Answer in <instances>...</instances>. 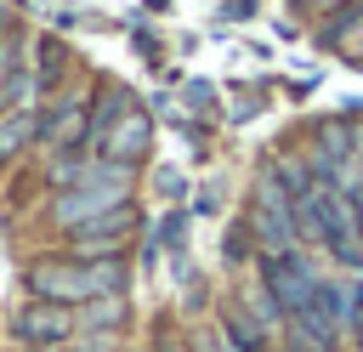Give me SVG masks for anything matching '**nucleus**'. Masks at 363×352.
Returning a JSON list of instances; mask_svg holds the SVG:
<instances>
[{
	"label": "nucleus",
	"mask_w": 363,
	"mask_h": 352,
	"mask_svg": "<svg viewBox=\"0 0 363 352\" xmlns=\"http://www.w3.org/2000/svg\"><path fill=\"white\" fill-rule=\"evenodd\" d=\"M125 255L113 261H74V255H45V261H28L23 267V290L28 301H51V307H85V301H102V295H125Z\"/></svg>",
	"instance_id": "nucleus-1"
},
{
	"label": "nucleus",
	"mask_w": 363,
	"mask_h": 352,
	"mask_svg": "<svg viewBox=\"0 0 363 352\" xmlns=\"http://www.w3.org/2000/svg\"><path fill=\"white\" fill-rule=\"evenodd\" d=\"M250 238H255V250L261 255H284V250H295V238H301V221H295V204H289V193L272 182V170L255 182V193H250Z\"/></svg>",
	"instance_id": "nucleus-2"
},
{
	"label": "nucleus",
	"mask_w": 363,
	"mask_h": 352,
	"mask_svg": "<svg viewBox=\"0 0 363 352\" xmlns=\"http://www.w3.org/2000/svg\"><path fill=\"white\" fill-rule=\"evenodd\" d=\"M318 284H323V278H318L312 255H301V250H284V255H261V290L278 301L284 324H289L295 312H306V307H312Z\"/></svg>",
	"instance_id": "nucleus-3"
},
{
	"label": "nucleus",
	"mask_w": 363,
	"mask_h": 352,
	"mask_svg": "<svg viewBox=\"0 0 363 352\" xmlns=\"http://www.w3.org/2000/svg\"><path fill=\"white\" fill-rule=\"evenodd\" d=\"M136 227H142L136 204H119V210L85 221V227H74V233H68V255H74V261H113V255H125V244H130Z\"/></svg>",
	"instance_id": "nucleus-4"
},
{
	"label": "nucleus",
	"mask_w": 363,
	"mask_h": 352,
	"mask_svg": "<svg viewBox=\"0 0 363 352\" xmlns=\"http://www.w3.org/2000/svg\"><path fill=\"white\" fill-rule=\"evenodd\" d=\"M130 187H136V182H96V187H62V193L51 199V221H57L62 233H74V227H85V221H96V216H108V210L130 204Z\"/></svg>",
	"instance_id": "nucleus-5"
},
{
	"label": "nucleus",
	"mask_w": 363,
	"mask_h": 352,
	"mask_svg": "<svg viewBox=\"0 0 363 352\" xmlns=\"http://www.w3.org/2000/svg\"><path fill=\"white\" fill-rule=\"evenodd\" d=\"M85 131H91V97H57L51 108H40V148L51 159L57 153H91Z\"/></svg>",
	"instance_id": "nucleus-6"
},
{
	"label": "nucleus",
	"mask_w": 363,
	"mask_h": 352,
	"mask_svg": "<svg viewBox=\"0 0 363 352\" xmlns=\"http://www.w3.org/2000/svg\"><path fill=\"white\" fill-rule=\"evenodd\" d=\"M11 335L23 341V346H68L74 335H79V318H74V307H51V301H23L17 307V318H11Z\"/></svg>",
	"instance_id": "nucleus-7"
},
{
	"label": "nucleus",
	"mask_w": 363,
	"mask_h": 352,
	"mask_svg": "<svg viewBox=\"0 0 363 352\" xmlns=\"http://www.w3.org/2000/svg\"><path fill=\"white\" fill-rule=\"evenodd\" d=\"M147 148H153V119H147V108H136V102H130V108L113 119V131L102 136V148H96V153H102V159H113V165H130V170H136V165L147 159Z\"/></svg>",
	"instance_id": "nucleus-8"
},
{
	"label": "nucleus",
	"mask_w": 363,
	"mask_h": 352,
	"mask_svg": "<svg viewBox=\"0 0 363 352\" xmlns=\"http://www.w3.org/2000/svg\"><path fill=\"white\" fill-rule=\"evenodd\" d=\"M216 335H221L233 352H267V346H272V341H267L272 329H267L250 307H227V312H221V324H216Z\"/></svg>",
	"instance_id": "nucleus-9"
},
{
	"label": "nucleus",
	"mask_w": 363,
	"mask_h": 352,
	"mask_svg": "<svg viewBox=\"0 0 363 352\" xmlns=\"http://www.w3.org/2000/svg\"><path fill=\"white\" fill-rule=\"evenodd\" d=\"M357 34H363V0H340V6L318 23V45H323V51H346Z\"/></svg>",
	"instance_id": "nucleus-10"
},
{
	"label": "nucleus",
	"mask_w": 363,
	"mask_h": 352,
	"mask_svg": "<svg viewBox=\"0 0 363 352\" xmlns=\"http://www.w3.org/2000/svg\"><path fill=\"white\" fill-rule=\"evenodd\" d=\"M40 142V108H17V114H0V165H11L23 148Z\"/></svg>",
	"instance_id": "nucleus-11"
},
{
	"label": "nucleus",
	"mask_w": 363,
	"mask_h": 352,
	"mask_svg": "<svg viewBox=\"0 0 363 352\" xmlns=\"http://www.w3.org/2000/svg\"><path fill=\"white\" fill-rule=\"evenodd\" d=\"M74 318H79V335H96V341H108V335L125 324V295L85 301V307H74Z\"/></svg>",
	"instance_id": "nucleus-12"
},
{
	"label": "nucleus",
	"mask_w": 363,
	"mask_h": 352,
	"mask_svg": "<svg viewBox=\"0 0 363 352\" xmlns=\"http://www.w3.org/2000/svg\"><path fill=\"white\" fill-rule=\"evenodd\" d=\"M34 57H40V62H34V79H40V91H51V85L62 79V68H68V45H62V40H40Z\"/></svg>",
	"instance_id": "nucleus-13"
},
{
	"label": "nucleus",
	"mask_w": 363,
	"mask_h": 352,
	"mask_svg": "<svg viewBox=\"0 0 363 352\" xmlns=\"http://www.w3.org/2000/svg\"><path fill=\"white\" fill-rule=\"evenodd\" d=\"M250 244H255V238H250V221H233V227L221 233V255H227V261H244Z\"/></svg>",
	"instance_id": "nucleus-14"
},
{
	"label": "nucleus",
	"mask_w": 363,
	"mask_h": 352,
	"mask_svg": "<svg viewBox=\"0 0 363 352\" xmlns=\"http://www.w3.org/2000/svg\"><path fill=\"white\" fill-rule=\"evenodd\" d=\"M23 68V40L17 34H0V91H6V79Z\"/></svg>",
	"instance_id": "nucleus-15"
},
{
	"label": "nucleus",
	"mask_w": 363,
	"mask_h": 352,
	"mask_svg": "<svg viewBox=\"0 0 363 352\" xmlns=\"http://www.w3.org/2000/svg\"><path fill=\"white\" fill-rule=\"evenodd\" d=\"M159 244H170V250L187 244V216H182V210H170V216L159 221Z\"/></svg>",
	"instance_id": "nucleus-16"
},
{
	"label": "nucleus",
	"mask_w": 363,
	"mask_h": 352,
	"mask_svg": "<svg viewBox=\"0 0 363 352\" xmlns=\"http://www.w3.org/2000/svg\"><path fill=\"white\" fill-rule=\"evenodd\" d=\"M284 352H323V346H318L312 335H301V329L289 324V341H284Z\"/></svg>",
	"instance_id": "nucleus-17"
},
{
	"label": "nucleus",
	"mask_w": 363,
	"mask_h": 352,
	"mask_svg": "<svg viewBox=\"0 0 363 352\" xmlns=\"http://www.w3.org/2000/svg\"><path fill=\"white\" fill-rule=\"evenodd\" d=\"M346 199H352V216H357V233H363V187H346Z\"/></svg>",
	"instance_id": "nucleus-18"
},
{
	"label": "nucleus",
	"mask_w": 363,
	"mask_h": 352,
	"mask_svg": "<svg viewBox=\"0 0 363 352\" xmlns=\"http://www.w3.org/2000/svg\"><path fill=\"white\" fill-rule=\"evenodd\" d=\"M352 68H363V45H357V51H352Z\"/></svg>",
	"instance_id": "nucleus-19"
},
{
	"label": "nucleus",
	"mask_w": 363,
	"mask_h": 352,
	"mask_svg": "<svg viewBox=\"0 0 363 352\" xmlns=\"http://www.w3.org/2000/svg\"><path fill=\"white\" fill-rule=\"evenodd\" d=\"M352 341H357V352H363V324H357V329H352Z\"/></svg>",
	"instance_id": "nucleus-20"
}]
</instances>
